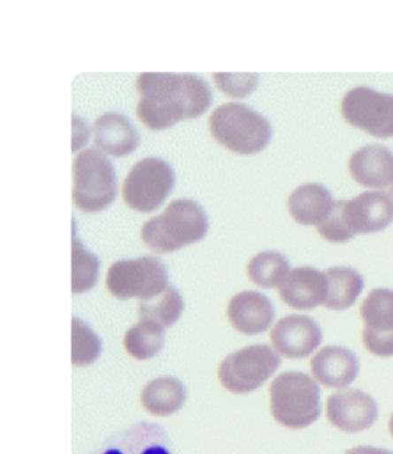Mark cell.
<instances>
[{"mask_svg":"<svg viewBox=\"0 0 393 454\" xmlns=\"http://www.w3.org/2000/svg\"><path fill=\"white\" fill-rule=\"evenodd\" d=\"M136 87L141 94L137 117L155 131L200 117L212 105L207 82L194 74H141Z\"/></svg>","mask_w":393,"mask_h":454,"instance_id":"cell-1","label":"cell"},{"mask_svg":"<svg viewBox=\"0 0 393 454\" xmlns=\"http://www.w3.org/2000/svg\"><path fill=\"white\" fill-rule=\"evenodd\" d=\"M393 221V200L381 191H369L351 200L335 202L330 215L318 227L328 242L345 243L357 234L384 231Z\"/></svg>","mask_w":393,"mask_h":454,"instance_id":"cell-2","label":"cell"},{"mask_svg":"<svg viewBox=\"0 0 393 454\" xmlns=\"http://www.w3.org/2000/svg\"><path fill=\"white\" fill-rule=\"evenodd\" d=\"M208 226V217L197 202L177 200L143 224L141 239L154 253L170 254L204 239Z\"/></svg>","mask_w":393,"mask_h":454,"instance_id":"cell-3","label":"cell"},{"mask_svg":"<svg viewBox=\"0 0 393 454\" xmlns=\"http://www.w3.org/2000/svg\"><path fill=\"white\" fill-rule=\"evenodd\" d=\"M270 408L274 419L285 428H307L320 415L319 385L304 372L281 373L270 385Z\"/></svg>","mask_w":393,"mask_h":454,"instance_id":"cell-4","label":"cell"},{"mask_svg":"<svg viewBox=\"0 0 393 454\" xmlns=\"http://www.w3.org/2000/svg\"><path fill=\"white\" fill-rule=\"evenodd\" d=\"M209 129L213 138L236 154H257L271 139L269 121L242 103H227L213 110Z\"/></svg>","mask_w":393,"mask_h":454,"instance_id":"cell-5","label":"cell"},{"mask_svg":"<svg viewBox=\"0 0 393 454\" xmlns=\"http://www.w3.org/2000/svg\"><path fill=\"white\" fill-rule=\"evenodd\" d=\"M117 196L116 171L96 150H86L73 162V201L82 212L103 211Z\"/></svg>","mask_w":393,"mask_h":454,"instance_id":"cell-6","label":"cell"},{"mask_svg":"<svg viewBox=\"0 0 393 454\" xmlns=\"http://www.w3.org/2000/svg\"><path fill=\"white\" fill-rule=\"evenodd\" d=\"M280 364V356L268 345L248 346L221 362L219 377L227 391L247 395L266 383Z\"/></svg>","mask_w":393,"mask_h":454,"instance_id":"cell-7","label":"cell"},{"mask_svg":"<svg viewBox=\"0 0 393 454\" xmlns=\"http://www.w3.org/2000/svg\"><path fill=\"white\" fill-rule=\"evenodd\" d=\"M106 287L120 300L154 299L167 288L166 269L155 257L117 262L106 274Z\"/></svg>","mask_w":393,"mask_h":454,"instance_id":"cell-8","label":"cell"},{"mask_svg":"<svg viewBox=\"0 0 393 454\" xmlns=\"http://www.w3.org/2000/svg\"><path fill=\"white\" fill-rule=\"evenodd\" d=\"M174 185V173L170 164L158 158L137 162L123 184L126 204L135 211L150 213L158 209Z\"/></svg>","mask_w":393,"mask_h":454,"instance_id":"cell-9","label":"cell"},{"mask_svg":"<svg viewBox=\"0 0 393 454\" xmlns=\"http://www.w3.org/2000/svg\"><path fill=\"white\" fill-rule=\"evenodd\" d=\"M347 123L376 138L393 137V95L380 93L369 87L347 91L342 102Z\"/></svg>","mask_w":393,"mask_h":454,"instance_id":"cell-10","label":"cell"},{"mask_svg":"<svg viewBox=\"0 0 393 454\" xmlns=\"http://www.w3.org/2000/svg\"><path fill=\"white\" fill-rule=\"evenodd\" d=\"M365 322L362 341L369 353L380 357L393 356V291L374 289L362 302Z\"/></svg>","mask_w":393,"mask_h":454,"instance_id":"cell-11","label":"cell"},{"mask_svg":"<svg viewBox=\"0 0 393 454\" xmlns=\"http://www.w3.org/2000/svg\"><path fill=\"white\" fill-rule=\"evenodd\" d=\"M327 418L335 428L347 434L367 430L379 418L375 400L360 390L331 395L327 402Z\"/></svg>","mask_w":393,"mask_h":454,"instance_id":"cell-12","label":"cell"},{"mask_svg":"<svg viewBox=\"0 0 393 454\" xmlns=\"http://www.w3.org/2000/svg\"><path fill=\"white\" fill-rule=\"evenodd\" d=\"M271 343L278 353L292 360L306 358L322 342V331L318 323L306 315H289L274 326Z\"/></svg>","mask_w":393,"mask_h":454,"instance_id":"cell-13","label":"cell"},{"mask_svg":"<svg viewBox=\"0 0 393 454\" xmlns=\"http://www.w3.org/2000/svg\"><path fill=\"white\" fill-rule=\"evenodd\" d=\"M281 301L296 310H312L326 302V273L312 267H297L289 270L278 289Z\"/></svg>","mask_w":393,"mask_h":454,"instance_id":"cell-14","label":"cell"},{"mask_svg":"<svg viewBox=\"0 0 393 454\" xmlns=\"http://www.w3.org/2000/svg\"><path fill=\"white\" fill-rule=\"evenodd\" d=\"M228 320L240 333L261 334L274 319V305L266 295L246 291L236 294L227 309Z\"/></svg>","mask_w":393,"mask_h":454,"instance_id":"cell-15","label":"cell"},{"mask_svg":"<svg viewBox=\"0 0 393 454\" xmlns=\"http://www.w3.org/2000/svg\"><path fill=\"white\" fill-rule=\"evenodd\" d=\"M312 376L323 387L344 388L356 380L358 361L350 349L339 346H327L311 361Z\"/></svg>","mask_w":393,"mask_h":454,"instance_id":"cell-16","label":"cell"},{"mask_svg":"<svg viewBox=\"0 0 393 454\" xmlns=\"http://www.w3.org/2000/svg\"><path fill=\"white\" fill-rule=\"evenodd\" d=\"M351 176L366 188L384 189L393 184V153L370 145L354 153L349 162Z\"/></svg>","mask_w":393,"mask_h":454,"instance_id":"cell-17","label":"cell"},{"mask_svg":"<svg viewBox=\"0 0 393 454\" xmlns=\"http://www.w3.org/2000/svg\"><path fill=\"white\" fill-rule=\"evenodd\" d=\"M140 137L131 121L118 113H108L94 124V141L99 150L112 156L128 155L137 147Z\"/></svg>","mask_w":393,"mask_h":454,"instance_id":"cell-18","label":"cell"},{"mask_svg":"<svg viewBox=\"0 0 393 454\" xmlns=\"http://www.w3.org/2000/svg\"><path fill=\"white\" fill-rule=\"evenodd\" d=\"M288 206L297 223L319 227L330 215L335 201L323 185L309 183L293 191Z\"/></svg>","mask_w":393,"mask_h":454,"instance_id":"cell-19","label":"cell"},{"mask_svg":"<svg viewBox=\"0 0 393 454\" xmlns=\"http://www.w3.org/2000/svg\"><path fill=\"white\" fill-rule=\"evenodd\" d=\"M186 399L185 387L181 381L162 377L150 381L143 388L141 403L155 417H169L181 410Z\"/></svg>","mask_w":393,"mask_h":454,"instance_id":"cell-20","label":"cell"},{"mask_svg":"<svg viewBox=\"0 0 393 454\" xmlns=\"http://www.w3.org/2000/svg\"><path fill=\"white\" fill-rule=\"evenodd\" d=\"M328 295L324 307L345 310L352 307L364 289V278L350 267H331L326 272Z\"/></svg>","mask_w":393,"mask_h":454,"instance_id":"cell-21","label":"cell"},{"mask_svg":"<svg viewBox=\"0 0 393 454\" xmlns=\"http://www.w3.org/2000/svg\"><path fill=\"white\" fill-rule=\"evenodd\" d=\"M289 273L288 258L276 251L258 254L248 264V277L261 288L281 287Z\"/></svg>","mask_w":393,"mask_h":454,"instance_id":"cell-22","label":"cell"},{"mask_svg":"<svg viewBox=\"0 0 393 454\" xmlns=\"http://www.w3.org/2000/svg\"><path fill=\"white\" fill-rule=\"evenodd\" d=\"M184 308L181 296L173 287H167L154 299L141 301L139 315L141 320H148L162 328L173 326Z\"/></svg>","mask_w":393,"mask_h":454,"instance_id":"cell-23","label":"cell"},{"mask_svg":"<svg viewBox=\"0 0 393 454\" xmlns=\"http://www.w3.org/2000/svg\"><path fill=\"white\" fill-rule=\"evenodd\" d=\"M163 343V328L148 320H141L129 328L124 339L126 350L136 360L154 357L162 349Z\"/></svg>","mask_w":393,"mask_h":454,"instance_id":"cell-24","label":"cell"},{"mask_svg":"<svg viewBox=\"0 0 393 454\" xmlns=\"http://www.w3.org/2000/svg\"><path fill=\"white\" fill-rule=\"evenodd\" d=\"M101 354V341L81 320H72V362L76 366L89 365Z\"/></svg>","mask_w":393,"mask_h":454,"instance_id":"cell-25","label":"cell"},{"mask_svg":"<svg viewBox=\"0 0 393 454\" xmlns=\"http://www.w3.org/2000/svg\"><path fill=\"white\" fill-rule=\"evenodd\" d=\"M73 276H72V292L81 294L89 291L96 284L98 277V261L94 254L83 249L78 239H73Z\"/></svg>","mask_w":393,"mask_h":454,"instance_id":"cell-26","label":"cell"},{"mask_svg":"<svg viewBox=\"0 0 393 454\" xmlns=\"http://www.w3.org/2000/svg\"><path fill=\"white\" fill-rule=\"evenodd\" d=\"M213 78L219 89L232 98L248 97L258 82V75L255 74H215Z\"/></svg>","mask_w":393,"mask_h":454,"instance_id":"cell-27","label":"cell"},{"mask_svg":"<svg viewBox=\"0 0 393 454\" xmlns=\"http://www.w3.org/2000/svg\"><path fill=\"white\" fill-rule=\"evenodd\" d=\"M103 454H125V453L121 452L120 450H118V449H111ZM133 454H170V453L162 445L151 444L149 446H144V448L143 450H141L140 453H133Z\"/></svg>","mask_w":393,"mask_h":454,"instance_id":"cell-28","label":"cell"},{"mask_svg":"<svg viewBox=\"0 0 393 454\" xmlns=\"http://www.w3.org/2000/svg\"><path fill=\"white\" fill-rule=\"evenodd\" d=\"M345 454H393L389 450L373 448V446H358L351 449Z\"/></svg>","mask_w":393,"mask_h":454,"instance_id":"cell-29","label":"cell"},{"mask_svg":"<svg viewBox=\"0 0 393 454\" xmlns=\"http://www.w3.org/2000/svg\"><path fill=\"white\" fill-rule=\"evenodd\" d=\"M389 431H390L391 436L393 438V414L390 418V421H389Z\"/></svg>","mask_w":393,"mask_h":454,"instance_id":"cell-30","label":"cell"},{"mask_svg":"<svg viewBox=\"0 0 393 454\" xmlns=\"http://www.w3.org/2000/svg\"><path fill=\"white\" fill-rule=\"evenodd\" d=\"M391 193H392V196H393V186H392V189H391Z\"/></svg>","mask_w":393,"mask_h":454,"instance_id":"cell-31","label":"cell"}]
</instances>
